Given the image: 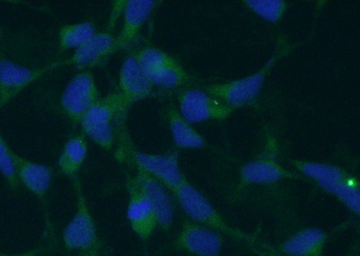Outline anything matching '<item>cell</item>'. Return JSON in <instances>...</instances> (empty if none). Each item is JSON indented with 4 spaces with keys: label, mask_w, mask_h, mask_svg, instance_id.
<instances>
[{
    "label": "cell",
    "mask_w": 360,
    "mask_h": 256,
    "mask_svg": "<svg viewBox=\"0 0 360 256\" xmlns=\"http://www.w3.org/2000/svg\"><path fill=\"white\" fill-rule=\"evenodd\" d=\"M291 164L304 177L316 182L318 187L323 191L335 196L353 214L359 215L360 191L358 179L339 166L326 163L294 159L291 160Z\"/></svg>",
    "instance_id": "cell-1"
},
{
    "label": "cell",
    "mask_w": 360,
    "mask_h": 256,
    "mask_svg": "<svg viewBox=\"0 0 360 256\" xmlns=\"http://www.w3.org/2000/svg\"><path fill=\"white\" fill-rule=\"evenodd\" d=\"M173 194L176 195L180 208L192 222L201 224L234 239L252 243V244L255 243L252 236L231 227L210 203V201L186 179Z\"/></svg>",
    "instance_id": "cell-2"
},
{
    "label": "cell",
    "mask_w": 360,
    "mask_h": 256,
    "mask_svg": "<svg viewBox=\"0 0 360 256\" xmlns=\"http://www.w3.org/2000/svg\"><path fill=\"white\" fill-rule=\"evenodd\" d=\"M292 49L291 46H282L276 50L274 55L270 58L259 72L246 76L242 79L234 80L227 83H220L207 86L205 92L213 97L220 99L225 104L233 109L250 104L257 97L264 85L266 76L271 72L273 67L283 57L287 55Z\"/></svg>",
    "instance_id": "cell-3"
},
{
    "label": "cell",
    "mask_w": 360,
    "mask_h": 256,
    "mask_svg": "<svg viewBox=\"0 0 360 256\" xmlns=\"http://www.w3.org/2000/svg\"><path fill=\"white\" fill-rule=\"evenodd\" d=\"M72 179L76 194L77 209L63 230V241L69 250L82 252L99 248L98 230L83 194L82 182L77 175Z\"/></svg>",
    "instance_id": "cell-4"
},
{
    "label": "cell",
    "mask_w": 360,
    "mask_h": 256,
    "mask_svg": "<svg viewBox=\"0 0 360 256\" xmlns=\"http://www.w3.org/2000/svg\"><path fill=\"white\" fill-rule=\"evenodd\" d=\"M98 99L94 75L90 70H82L68 83L60 98V107L68 119L80 124Z\"/></svg>",
    "instance_id": "cell-5"
},
{
    "label": "cell",
    "mask_w": 360,
    "mask_h": 256,
    "mask_svg": "<svg viewBox=\"0 0 360 256\" xmlns=\"http://www.w3.org/2000/svg\"><path fill=\"white\" fill-rule=\"evenodd\" d=\"M179 114L189 124L208 120H224L236 109L199 89H186L179 95Z\"/></svg>",
    "instance_id": "cell-6"
},
{
    "label": "cell",
    "mask_w": 360,
    "mask_h": 256,
    "mask_svg": "<svg viewBox=\"0 0 360 256\" xmlns=\"http://www.w3.org/2000/svg\"><path fill=\"white\" fill-rule=\"evenodd\" d=\"M59 67V62H56L43 68L32 69L9 60L0 59V109L41 76Z\"/></svg>",
    "instance_id": "cell-7"
},
{
    "label": "cell",
    "mask_w": 360,
    "mask_h": 256,
    "mask_svg": "<svg viewBox=\"0 0 360 256\" xmlns=\"http://www.w3.org/2000/svg\"><path fill=\"white\" fill-rule=\"evenodd\" d=\"M130 155L137 168L152 175L172 193L186 179L180 169L176 152L157 155L131 149Z\"/></svg>",
    "instance_id": "cell-8"
},
{
    "label": "cell",
    "mask_w": 360,
    "mask_h": 256,
    "mask_svg": "<svg viewBox=\"0 0 360 256\" xmlns=\"http://www.w3.org/2000/svg\"><path fill=\"white\" fill-rule=\"evenodd\" d=\"M176 248L195 256H220L224 248L221 234L186 220L176 239Z\"/></svg>",
    "instance_id": "cell-9"
},
{
    "label": "cell",
    "mask_w": 360,
    "mask_h": 256,
    "mask_svg": "<svg viewBox=\"0 0 360 256\" xmlns=\"http://www.w3.org/2000/svg\"><path fill=\"white\" fill-rule=\"evenodd\" d=\"M118 84L119 95L127 110L134 104L149 98L154 86L149 76L131 54L122 63Z\"/></svg>",
    "instance_id": "cell-10"
},
{
    "label": "cell",
    "mask_w": 360,
    "mask_h": 256,
    "mask_svg": "<svg viewBox=\"0 0 360 256\" xmlns=\"http://www.w3.org/2000/svg\"><path fill=\"white\" fill-rule=\"evenodd\" d=\"M127 187L129 194L127 215L131 228L141 239L147 240L158 227L156 214L134 177L128 178Z\"/></svg>",
    "instance_id": "cell-11"
},
{
    "label": "cell",
    "mask_w": 360,
    "mask_h": 256,
    "mask_svg": "<svg viewBox=\"0 0 360 256\" xmlns=\"http://www.w3.org/2000/svg\"><path fill=\"white\" fill-rule=\"evenodd\" d=\"M115 36L110 32H98L91 39L79 49L72 57L59 62L60 67L73 66L82 70H89L104 62L115 53Z\"/></svg>",
    "instance_id": "cell-12"
},
{
    "label": "cell",
    "mask_w": 360,
    "mask_h": 256,
    "mask_svg": "<svg viewBox=\"0 0 360 256\" xmlns=\"http://www.w3.org/2000/svg\"><path fill=\"white\" fill-rule=\"evenodd\" d=\"M157 2L153 0H127L123 13L120 33L115 36V53L129 48L139 36L141 29L149 20Z\"/></svg>",
    "instance_id": "cell-13"
},
{
    "label": "cell",
    "mask_w": 360,
    "mask_h": 256,
    "mask_svg": "<svg viewBox=\"0 0 360 256\" xmlns=\"http://www.w3.org/2000/svg\"><path fill=\"white\" fill-rule=\"evenodd\" d=\"M138 187L150 201L156 214L158 227L168 231L174 222V207L167 188L152 175L137 168L133 177Z\"/></svg>",
    "instance_id": "cell-14"
},
{
    "label": "cell",
    "mask_w": 360,
    "mask_h": 256,
    "mask_svg": "<svg viewBox=\"0 0 360 256\" xmlns=\"http://www.w3.org/2000/svg\"><path fill=\"white\" fill-rule=\"evenodd\" d=\"M240 177L243 184L265 185L283 180H295L300 178L301 175L288 171L275 160L264 158L248 162L240 169Z\"/></svg>",
    "instance_id": "cell-15"
},
{
    "label": "cell",
    "mask_w": 360,
    "mask_h": 256,
    "mask_svg": "<svg viewBox=\"0 0 360 256\" xmlns=\"http://www.w3.org/2000/svg\"><path fill=\"white\" fill-rule=\"evenodd\" d=\"M15 169L19 182L41 201L45 200L53 177L49 166L22 158L14 152Z\"/></svg>",
    "instance_id": "cell-16"
},
{
    "label": "cell",
    "mask_w": 360,
    "mask_h": 256,
    "mask_svg": "<svg viewBox=\"0 0 360 256\" xmlns=\"http://www.w3.org/2000/svg\"><path fill=\"white\" fill-rule=\"evenodd\" d=\"M329 235L319 228L298 230L278 246L281 254L287 256H323Z\"/></svg>",
    "instance_id": "cell-17"
},
{
    "label": "cell",
    "mask_w": 360,
    "mask_h": 256,
    "mask_svg": "<svg viewBox=\"0 0 360 256\" xmlns=\"http://www.w3.org/2000/svg\"><path fill=\"white\" fill-rule=\"evenodd\" d=\"M123 100L118 92L111 93L107 97L99 98L89 109L80 126H99L112 123L117 118L127 113Z\"/></svg>",
    "instance_id": "cell-18"
},
{
    "label": "cell",
    "mask_w": 360,
    "mask_h": 256,
    "mask_svg": "<svg viewBox=\"0 0 360 256\" xmlns=\"http://www.w3.org/2000/svg\"><path fill=\"white\" fill-rule=\"evenodd\" d=\"M170 133L176 146L183 149L204 148L207 142L197 130L181 116L175 108L169 109L167 113Z\"/></svg>",
    "instance_id": "cell-19"
},
{
    "label": "cell",
    "mask_w": 360,
    "mask_h": 256,
    "mask_svg": "<svg viewBox=\"0 0 360 256\" xmlns=\"http://www.w3.org/2000/svg\"><path fill=\"white\" fill-rule=\"evenodd\" d=\"M89 144L84 134L70 137L64 145L59 158L60 173L70 178L76 177L88 156Z\"/></svg>",
    "instance_id": "cell-20"
},
{
    "label": "cell",
    "mask_w": 360,
    "mask_h": 256,
    "mask_svg": "<svg viewBox=\"0 0 360 256\" xmlns=\"http://www.w3.org/2000/svg\"><path fill=\"white\" fill-rule=\"evenodd\" d=\"M96 32L92 22L63 25L59 31V46L62 50H77L91 39Z\"/></svg>",
    "instance_id": "cell-21"
},
{
    "label": "cell",
    "mask_w": 360,
    "mask_h": 256,
    "mask_svg": "<svg viewBox=\"0 0 360 256\" xmlns=\"http://www.w3.org/2000/svg\"><path fill=\"white\" fill-rule=\"evenodd\" d=\"M153 86L166 90L181 88L189 82V76L178 62L173 60L168 65L149 76Z\"/></svg>",
    "instance_id": "cell-22"
},
{
    "label": "cell",
    "mask_w": 360,
    "mask_h": 256,
    "mask_svg": "<svg viewBox=\"0 0 360 256\" xmlns=\"http://www.w3.org/2000/svg\"><path fill=\"white\" fill-rule=\"evenodd\" d=\"M148 76L153 75L172 62L173 58L158 48L146 47L131 53Z\"/></svg>",
    "instance_id": "cell-23"
},
{
    "label": "cell",
    "mask_w": 360,
    "mask_h": 256,
    "mask_svg": "<svg viewBox=\"0 0 360 256\" xmlns=\"http://www.w3.org/2000/svg\"><path fill=\"white\" fill-rule=\"evenodd\" d=\"M244 4L260 18L273 24L281 20L288 8V3L283 0H246Z\"/></svg>",
    "instance_id": "cell-24"
},
{
    "label": "cell",
    "mask_w": 360,
    "mask_h": 256,
    "mask_svg": "<svg viewBox=\"0 0 360 256\" xmlns=\"http://www.w3.org/2000/svg\"><path fill=\"white\" fill-rule=\"evenodd\" d=\"M0 173L12 190H17L19 182L15 169L14 151L9 148L4 137L0 133Z\"/></svg>",
    "instance_id": "cell-25"
},
{
    "label": "cell",
    "mask_w": 360,
    "mask_h": 256,
    "mask_svg": "<svg viewBox=\"0 0 360 256\" xmlns=\"http://www.w3.org/2000/svg\"><path fill=\"white\" fill-rule=\"evenodd\" d=\"M82 133L93 142L105 150H111L115 143L112 123L82 126Z\"/></svg>",
    "instance_id": "cell-26"
},
{
    "label": "cell",
    "mask_w": 360,
    "mask_h": 256,
    "mask_svg": "<svg viewBox=\"0 0 360 256\" xmlns=\"http://www.w3.org/2000/svg\"><path fill=\"white\" fill-rule=\"evenodd\" d=\"M40 252V249H34V250L22 252V254L11 255L0 252V256H37Z\"/></svg>",
    "instance_id": "cell-27"
},
{
    "label": "cell",
    "mask_w": 360,
    "mask_h": 256,
    "mask_svg": "<svg viewBox=\"0 0 360 256\" xmlns=\"http://www.w3.org/2000/svg\"><path fill=\"white\" fill-rule=\"evenodd\" d=\"M99 248L91 249V250L82 252L80 256H98Z\"/></svg>",
    "instance_id": "cell-28"
},
{
    "label": "cell",
    "mask_w": 360,
    "mask_h": 256,
    "mask_svg": "<svg viewBox=\"0 0 360 256\" xmlns=\"http://www.w3.org/2000/svg\"><path fill=\"white\" fill-rule=\"evenodd\" d=\"M349 256H355V255H349Z\"/></svg>",
    "instance_id": "cell-29"
}]
</instances>
